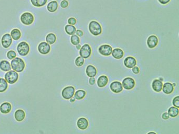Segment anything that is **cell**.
I'll use <instances>...</instances> for the list:
<instances>
[{"mask_svg":"<svg viewBox=\"0 0 179 134\" xmlns=\"http://www.w3.org/2000/svg\"><path fill=\"white\" fill-rule=\"evenodd\" d=\"M10 35H11L12 39L15 40H18V39L20 38L21 37V31L17 28L13 29L11 31Z\"/></svg>","mask_w":179,"mask_h":134,"instance_id":"d4e9b609","label":"cell"},{"mask_svg":"<svg viewBox=\"0 0 179 134\" xmlns=\"http://www.w3.org/2000/svg\"><path fill=\"white\" fill-rule=\"evenodd\" d=\"M60 5L62 8L65 9V8H67L69 5V3L67 0H63V1H61V2Z\"/></svg>","mask_w":179,"mask_h":134,"instance_id":"d590c367","label":"cell"},{"mask_svg":"<svg viewBox=\"0 0 179 134\" xmlns=\"http://www.w3.org/2000/svg\"><path fill=\"white\" fill-rule=\"evenodd\" d=\"M124 65L127 68L132 69L137 65V60L133 57H127L124 60Z\"/></svg>","mask_w":179,"mask_h":134,"instance_id":"4fadbf2b","label":"cell"},{"mask_svg":"<svg viewBox=\"0 0 179 134\" xmlns=\"http://www.w3.org/2000/svg\"><path fill=\"white\" fill-rule=\"evenodd\" d=\"M171 0H158L159 2L162 5H166L169 3Z\"/></svg>","mask_w":179,"mask_h":134,"instance_id":"b9f144b4","label":"cell"},{"mask_svg":"<svg viewBox=\"0 0 179 134\" xmlns=\"http://www.w3.org/2000/svg\"><path fill=\"white\" fill-rule=\"evenodd\" d=\"M38 50L41 54L42 55H47L51 51V46L46 42H42L39 45Z\"/></svg>","mask_w":179,"mask_h":134,"instance_id":"8fae6325","label":"cell"},{"mask_svg":"<svg viewBox=\"0 0 179 134\" xmlns=\"http://www.w3.org/2000/svg\"><path fill=\"white\" fill-rule=\"evenodd\" d=\"M158 44V37L155 35H151L147 39V45L150 49L155 48Z\"/></svg>","mask_w":179,"mask_h":134,"instance_id":"5bb4252c","label":"cell"},{"mask_svg":"<svg viewBox=\"0 0 179 134\" xmlns=\"http://www.w3.org/2000/svg\"><path fill=\"white\" fill-rule=\"evenodd\" d=\"M70 102H71V103H74V102L75 101V98H73L72 97V98H70Z\"/></svg>","mask_w":179,"mask_h":134,"instance_id":"7bdbcfd3","label":"cell"},{"mask_svg":"<svg viewBox=\"0 0 179 134\" xmlns=\"http://www.w3.org/2000/svg\"><path fill=\"white\" fill-rule=\"evenodd\" d=\"M172 104L174 106L179 108V96H177L173 98L172 101Z\"/></svg>","mask_w":179,"mask_h":134,"instance_id":"e575fe53","label":"cell"},{"mask_svg":"<svg viewBox=\"0 0 179 134\" xmlns=\"http://www.w3.org/2000/svg\"><path fill=\"white\" fill-rule=\"evenodd\" d=\"M46 42L49 45H52L56 41V36L53 33H49L46 37Z\"/></svg>","mask_w":179,"mask_h":134,"instance_id":"484cf974","label":"cell"},{"mask_svg":"<svg viewBox=\"0 0 179 134\" xmlns=\"http://www.w3.org/2000/svg\"><path fill=\"white\" fill-rule=\"evenodd\" d=\"M77 23V20L75 18H70L68 20V23L70 25H75Z\"/></svg>","mask_w":179,"mask_h":134,"instance_id":"8d00e7d4","label":"cell"},{"mask_svg":"<svg viewBox=\"0 0 179 134\" xmlns=\"http://www.w3.org/2000/svg\"><path fill=\"white\" fill-rule=\"evenodd\" d=\"M75 33H76V35H77L78 37H82L84 35V33L82 30H76Z\"/></svg>","mask_w":179,"mask_h":134,"instance_id":"60d3db41","label":"cell"},{"mask_svg":"<svg viewBox=\"0 0 179 134\" xmlns=\"http://www.w3.org/2000/svg\"><path fill=\"white\" fill-rule=\"evenodd\" d=\"M108 83V78L106 75H102L99 77L97 80V85L99 88H103Z\"/></svg>","mask_w":179,"mask_h":134,"instance_id":"ffe728a7","label":"cell"},{"mask_svg":"<svg viewBox=\"0 0 179 134\" xmlns=\"http://www.w3.org/2000/svg\"><path fill=\"white\" fill-rule=\"evenodd\" d=\"M84 59L82 57H78L75 60V65L77 67H81L84 63Z\"/></svg>","mask_w":179,"mask_h":134,"instance_id":"d6a6232c","label":"cell"},{"mask_svg":"<svg viewBox=\"0 0 179 134\" xmlns=\"http://www.w3.org/2000/svg\"><path fill=\"white\" fill-rule=\"evenodd\" d=\"M1 43L4 48H9L12 43V38L11 35L8 33L4 34L1 39Z\"/></svg>","mask_w":179,"mask_h":134,"instance_id":"30bf717a","label":"cell"},{"mask_svg":"<svg viewBox=\"0 0 179 134\" xmlns=\"http://www.w3.org/2000/svg\"><path fill=\"white\" fill-rule=\"evenodd\" d=\"M77 127L81 130H85L88 128V121L85 117H80L77 122Z\"/></svg>","mask_w":179,"mask_h":134,"instance_id":"2e32d148","label":"cell"},{"mask_svg":"<svg viewBox=\"0 0 179 134\" xmlns=\"http://www.w3.org/2000/svg\"><path fill=\"white\" fill-rule=\"evenodd\" d=\"M132 71L133 72L134 74L137 75L140 72V68L137 66H134L132 68Z\"/></svg>","mask_w":179,"mask_h":134,"instance_id":"74e56055","label":"cell"},{"mask_svg":"<svg viewBox=\"0 0 179 134\" xmlns=\"http://www.w3.org/2000/svg\"><path fill=\"white\" fill-rule=\"evenodd\" d=\"M79 55L80 57L84 59H87L91 56V49L88 44H85L81 47L79 49Z\"/></svg>","mask_w":179,"mask_h":134,"instance_id":"52a82bcc","label":"cell"},{"mask_svg":"<svg viewBox=\"0 0 179 134\" xmlns=\"http://www.w3.org/2000/svg\"><path fill=\"white\" fill-rule=\"evenodd\" d=\"M14 117L15 119L18 122L23 121L25 117V113L24 111L21 109L18 110L15 112Z\"/></svg>","mask_w":179,"mask_h":134,"instance_id":"7402d4cb","label":"cell"},{"mask_svg":"<svg viewBox=\"0 0 179 134\" xmlns=\"http://www.w3.org/2000/svg\"><path fill=\"white\" fill-rule=\"evenodd\" d=\"M159 80H160V81H162V82H163V79L162 77H160V78H159Z\"/></svg>","mask_w":179,"mask_h":134,"instance_id":"f6af8a7d","label":"cell"},{"mask_svg":"<svg viewBox=\"0 0 179 134\" xmlns=\"http://www.w3.org/2000/svg\"><path fill=\"white\" fill-rule=\"evenodd\" d=\"M89 84L91 85V86L94 85L95 83H96V80H95V77H90V79H89Z\"/></svg>","mask_w":179,"mask_h":134,"instance_id":"ab89813d","label":"cell"},{"mask_svg":"<svg viewBox=\"0 0 179 134\" xmlns=\"http://www.w3.org/2000/svg\"><path fill=\"white\" fill-rule=\"evenodd\" d=\"M33 6L35 7H42L44 6L47 3V0H30Z\"/></svg>","mask_w":179,"mask_h":134,"instance_id":"f546056e","label":"cell"},{"mask_svg":"<svg viewBox=\"0 0 179 134\" xmlns=\"http://www.w3.org/2000/svg\"><path fill=\"white\" fill-rule=\"evenodd\" d=\"M7 57L9 60H12L16 57V54L14 51H9L7 53Z\"/></svg>","mask_w":179,"mask_h":134,"instance_id":"836d02e7","label":"cell"},{"mask_svg":"<svg viewBox=\"0 0 179 134\" xmlns=\"http://www.w3.org/2000/svg\"><path fill=\"white\" fill-rule=\"evenodd\" d=\"M34 17L30 12H25L21 16V21L25 25H30L33 23Z\"/></svg>","mask_w":179,"mask_h":134,"instance_id":"5b68a950","label":"cell"},{"mask_svg":"<svg viewBox=\"0 0 179 134\" xmlns=\"http://www.w3.org/2000/svg\"><path fill=\"white\" fill-rule=\"evenodd\" d=\"M135 81L133 78L127 77L124 78L122 81V85L124 89L127 90H130L134 89L135 86Z\"/></svg>","mask_w":179,"mask_h":134,"instance_id":"ba28073f","label":"cell"},{"mask_svg":"<svg viewBox=\"0 0 179 134\" xmlns=\"http://www.w3.org/2000/svg\"><path fill=\"white\" fill-rule=\"evenodd\" d=\"M148 134H156V133L155 132H149L148 133Z\"/></svg>","mask_w":179,"mask_h":134,"instance_id":"bcb514c9","label":"cell"},{"mask_svg":"<svg viewBox=\"0 0 179 134\" xmlns=\"http://www.w3.org/2000/svg\"><path fill=\"white\" fill-rule=\"evenodd\" d=\"M11 66L13 70L18 73L21 72L24 70L25 67V63L21 58L16 57L12 60L11 63Z\"/></svg>","mask_w":179,"mask_h":134,"instance_id":"6da1fadb","label":"cell"},{"mask_svg":"<svg viewBox=\"0 0 179 134\" xmlns=\"http://www.w3.org/2000/svg\"><path fill=\"white\" fill-rule=\"evenodd\" d=\"M168 113L169 114V116L171 117H176L179 115V108H177L175 106L170 107L168 110Z\"/></svg>","mask_w":179,"mask_h":134,"instance_id":"83f0119b","label":"cell"},{"mask_svg":"<svg viewBox=\"0 0 179 134\" xmlns=\"http://www.w3.org/2000/svg\"><path fill=\"white\" fill-rule=\"evenodd\" d=\"M65 30L66 33L69 35H73L76 33V28L74 25H67L65 27Z\"/></svg>","mask_w":179,"mask_h":134,"instance_id":"4316f807","label":"cell"},{"mask_svg":"<svg viewBox=\"0 0 179 134\" xmlns=\"http://www.w3.org/2000/svg\"><path fill=\"white\" fill-rule=\"evenodd\" d=\"M70 42L73 45L76 46L78 45L80 43V39L77 35L74 34L73 35H72V37L70 38Z\"/></svg>","mask_w":179,"mask_h":134,"instance_id":"1f68e13d","label":"cell"},{"mask_svg":"<svg viewBox=\"0 0 179 134\" xmlns=\"http://www.w3.org/2000/svg\"><path fill=\"white\" fill-rule=\"evenodd\" d=\"M112 57L116 59H120L124 56V52L120 48H115L112 51Z\"/></svg>","mask_w":179,"mask_h":134,"instance_id":"44dd1931","label":"cell"},{"mask_svg":"<svg viewBox=\"0 0 179 134\" xmlns=\"http://www.w3.org/2000/svg\"><path fill=\"white\" fill-rule=\"evenodd\" d=\"M89 30L94 36L100 35L102 33V27L98 22L92 21L89 24Z\"/></svg>","mask_w":179,"mask_h":134,"instance_id":"7a4b0ae2","label":"cell"},{"mask_svg":"<svg viewBox=\"0 0 179 134\" xmlns=\"http://www.w3.org/2000/svg\"><path fill=\"white\" fill-rule=\"evenodd\" d=\"M99 54L104 56H109L112 53V48L109 45H103L98 48Z\"/></svg>","mask_w":179,"mask_h":134,"instance_id":"9c48e42d","label":"cell"},{"mask_svg":"<svg viewBox=\"0 0 179 134\" xmlns=\"http://www.w3.org/2000/svg\"><path fill=\"white\" fill-rule=\"evenodd\" d=\"M58 7L57 2L56 1H52L47 4V9L49 12H55L57 11Z\"/></svg>","mask_w":179,"mask_h":134,"instance_id":"cb8c5ba5","label":"cell"},{"mask_svg":"<svg viewBox=\"0 0 179 134\" xmlns=\"http://www.w3.org/2000/svg\"><path fill=\"white\" fill-rule=\"evenodd\" d=\"M5 80L7 83L11 84L15 83L18 79V75L14 70H9L5 75Z\"/></svg>","mask_w":179,"mask_h":134,"instance_id":"3957f363","label":"cell"},{"mask_svg":"<svg viewBox=\"0 0 179 134\" xmlns=\"http://www.w3.org/2000/svg\"><path fill=\"white\" fill-rule=\"evenodd\" d=\"M86 95V92L85 91L82 90H79L77 91L76 92H75L74 98L76 100H82V98H84Z\"/></svg>","mask_w":179,"mask_h":134,"instance_id":"f1b7e54d","label":"cell"},{"mask_svg":"<svg viewBox=\"0 0 179 134\" xmlns=\"http://www.w3.org/2000/svg\"><path fill=\"white\" fill-rule=\"evenodd\" d=\"M17 50L18 54L21 56H25L28 55L30 51L29 45L25 42H20L17 47Z\"/></svg>","mask_w":179,"mask_h":134,"instance_id":"277c9868","label":"cell"},{"mask_svg":"<svg viewBox=\"0 0 179 134\" xmlns=\"http://www.w3.org/2000/svg\"><path fill=\"white\" fill-rule=\"evenodd\" d=\"M162 90L165 94H170L173 92L174 91V86H173L172 84L170 82H166L164 84H163Z\"/></svg>","mask_w":179,"mask_h":134,"instance_id":"e0dca14e","label":"cell"},{"mask_svg":"<svg viewBox=\"0 0 179 134\" xmlns=\"http://www.w3.org/2000/svg\"><path fill=\"white\" fill-rule=\"evenodd\" d=\"M172 85H173V86H174V87L176 86V84L174 83H173L172 84Z\"/></svg>","mask_w":179,"mask_h":134,"instance_id":"7dc6e473","label":"cell"},{"mask_svg":"<svg viewBox=\"0 0 179 134\" xmlns=\"http://www.w3.org/2000/svg\"><path fill=\"white\" fill-rule=\"evenodd\" d=\"M163 86L162 81L160 80L159 79H155L153 81L152 83V89L156 92H160L162 91Z\"/></svg>","mask_w":179,"mask_h":134,"instance_id":"9a60e30c","label":"cell"},{"mask_svg":"<svg viewBox=\"0 0 179 134\" xmlns=\"http://www.w3.org/2000/svg\"><path fill=\"white\" fill-rule=\"evenodd\" d=\"M86 73L89 77H95L97 75V69L94 66L88 65L86 69Z\"/></svg>","mask_w":179,"mask_h":134,"instance_id":"d6986e66","label":"cell"},{"mask_svg":"<svg viewBox=\"0 0 179 134\" xmlns=\"http://www.w3.org/2000/svg\"><path fill=\"white\" fill-rule=\"evenodd\" d=\"M8 88V83L4 79L0 78V93L4 92Z\"/></svg>","mask_w":179,"mask_h":134,"instance_id":"4dcf8cb0","label":"cell"},{"mask_svg":"<svg viewBox=\"0 0 179 134\" xmlns=\"http://www.w3.org/2000/svg\"><path fill=\"white\" fill-rule=\"evenodd\" d=\"M110 88L111 91L115 93L122 92L123 90L122 84L119 81H114L110 84Z\"/></svg>","mask_w":179,"mask_h":134,"instance_id":"7c38bea8","label":"cell"},{"mask_svg":"<svg viewBox=\"0 0 179 134\" xmlns=\"http://www.w3.org/2000/svg\"><path fill=\"white\" fill-rule=\"evenodd\" d=\"M81 45H80V44H78V45H76V48L78 49V50H79L80 48H81Z\"/></svg>","mask_w":179,"mask_h":134,"instance_id":"ee69618b","label":"cell"},{"mask_svg":"<svg viewBox=\"0 0 179 134\" xmlns=\"http://www.w3.org/2000/svg\"><path fill=\"white\" fill-rule=\"evenodd\" d=\"M0 69L3 71L7 72L11 70L10 63L7 60H2L0 62Z\"/></svg>","mask_w":179,"mask_h":134,"instance_id":"603a6c76","label":"cell"},{"mask_svg":"<svg viewBox=\"0 0 179 134\" xmlns=\"http://www.w3.org/2000/svg\"><path fill=\"white\" fill-rule=\"evenodd\" d=\"M169 117H170V116H169V114L167 113V112H164L162 115V119H164V120H167V119H169Z\"/></svg>","mask_w":179,"mask_h":134,"instance_id":"f35d334b","label":"cell"},{"mask_svg":"<svg viewBox=\"0 0 179 134\" xmlns=\"http://www.w3.org/2000/svg\"><path fill=\"white\" fill-rule=\"evenodd\" d=\"M75 92V90L74 87L72 86H68L65 88L61 92V96L64 99L70 100L74 96Z\"/></svg>","mask_w":179,"mask_h":134,"instance_id":"8992f818","label":"cell"},{"mask_svg":"<svg viewBox=\"0 0 179 134\" xmlns=\"http://www.w3.org/2000/svg\"><path fill=\"white\" fill-rule=\"evenodd\" d=\"M12 110V105L9 102H4L0 106V111L2 114L9 113Z\"/></svg>","mask_w":179,"mask_h":134,"instance_id":"ac0fdd59","label":"cell"}]
</instances>
